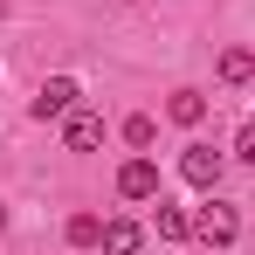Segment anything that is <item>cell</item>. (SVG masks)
Returning a JSON list of instances; mask_svg holds the SVG:
<instances>
[{"label":"cell","instance_id":"1","mask_svg":"<svg viewBox=\"0 0 255 255\" xmlns=\"http://www.w3.org/2000/svg\"><path fill=\"white\" fill-rule=\"evenodd\" d=\"M76 97H83V90H76V76H48L42 90H35V104H28V118H69V111H76Z\"/></svg>","mask_w":255,"mask_h":255},{"label":"cell","instance_id":"2","mask_svg":"<svg viewBox=\"0 0 255 255\" xmlns=\"http://www.w3.org/2000/svg\"><path fill=\"white\" fill-rule=\"evenodd\" d=\"M193 235H200L207 249H228V242L242 235V214H235V207H221V200H207V207L193 214Z\"/></svg>","mask_w":255,"mask_h":255},{"label":"cell","instance_id":"3","mask_svg":"<svg viewBox=\"0 0 255 255\" xmlns=\"http://www.w3.org/2000/svg\"><path fill=\"white\" fill-rule=\"evenodd\" d=\"M179 179L200 186V193H214V186H221V152H214V145H186V152H179Z\"/></svg>","mask_w":255,"mask_h":255},{"label":"cell","instance_id":"4","mask_svg":"<svg viewBox=\"0 0 255 255\" xmlns=\"http://www.w3.org/2000/svg\"><path fill=\"white\" fill-rule=\"evenodd\" d=\"M118 193L125 200H159V166L152 159H125L118 166Z\"/></svg>","mask_w":255,"mask_h":255},{"label":"cell","instance_id":"5","mask_svg":"<svg viewBox=\"0 0 255 255\" xmlns=\"http://www.w3.org/2000/svg\"><path fill=\"white\" fill-rule=\"evenodd\" d=\"M97 138H104V118H97V111H69V125H62V145H69V152H90Z\"/></svg>","mask_w":255,"mask_h":255},{"label":"cell","instance_id":"6","mask_svg":"<svg viewBox=\"0 0 255 255\" xmlns=\"http://www.w3.org/2000/svg\"><path fill=\"white\" fill-rule=\"evenodd\" d=\"M138 249H145L138 221H104V255H138Z\"/></svg>","mask_w":255,"mask_h":255},{"label":"cell","instance_id":"7","mask_svg":"<svg viewBox=\"0 0 255 255\" xmlns=\"http://www.w3.org/2000/svg\"><path fill=\"white\" fill-rule=\"evenodd\" d=\"M166 118H172V125H200V118H207V97H200V90H172Z\"/></svg>","mask_w":255,"mask_h":255},{"label":"cell","instance_id":"8","mask_svg":"<svg viewBox=\"0 0 255 255\" xmlns=\"http://www.w3.org/2000/svg\"><path fill=\"white\" fill-rule=\"evenodd\" d=\"M152 228H159V242H186V235H193L186 207H166V200H159V214H152Z\"/></svg>","mask_w":255,"mask_h":255},{"label":"cell","instance_id":"9","mask_svg":"<svg viewBox=\"0 0 255 255\" xmlns=\"http://www.w3.org/2000/svg\"><path fill=\"white\" fill-rule=\"evenodd\" d=\"M249 76H255V55H249V48H221V83H235V90H242Z\"/></svg>","mask_w":255,"mask_h":255},{"label":"cell","instance_id":"10","mask_svg":"<svg viewBox=\"0 0 255 255\" xmlns=\"http://www.w3.org/2000/svg\"><path fill=\"white\" fill-rule=\"evenodd\" d=\"M69 242L76 249H104V221L97 214H69Z\"/></svg>","mask_w":255,"mask_h":255},{"label":"cell","instance_id":"11","mask_svg":"<svg viewBox=\"0 0 255 255\" xmlns=\"http://www.w3.org/2000/svg\"><path fill=\"white\" fill-rule=\"evenodd\" d=\"M152 138H159V125H152V118H125V145H138V152H145Z\"/></svg>","mask_w":255,"mask_h":255},{"label":"cell","instance_id":"12","mask_svg":"<svg viewBox=\"0 0 255 255\" xmlns=\"http://www.w3.org/2000/svg\"><path fill=\"white\" fill-rule=\"evenodd\" d=\"M235 159H249V166H255V118L235 131Z\"/></svg>","mask_w":255,"mask_h":255},{"label":"cell","instance_id":"13","mask_svg":"<svg viewBox=\"0 0 255 255\" xmlns=\"http://www.w3.org/2000/svg\"><path fill=\"white\" fill-rule=\"evenodd\" d=\"M0 228H7V200H0Z\"/></svg>","mask_w":255,"mask_h":255}]
</instances>
